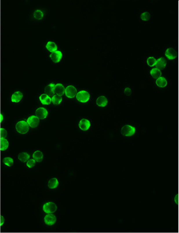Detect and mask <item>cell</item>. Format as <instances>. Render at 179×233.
<instances>
[{
	"mask_svg": "<svg viewBox=\"0 0 179 233\" xmlns=\"http://www.w3.org/2000/svg\"><path fill=\"white\" fill-rule=\"evenodd\" d=\"M136 129L134 126L130 125H125L121 128V135L125 137H131L135 135Z\"/></svg>",
	"mask_w": 179,
	"mask_h": 233,
	"instance_id": "2",
	"label": "cell"
},
{
	"mask_svg": "<svg viewBox=\"0 0 179 233\" xmlns=\"http://www.w3.org/2000/svg\"><path fill=\"white\" fill-rule=\"evenodd\" d=\"M35 114L39 119L43 120L45 119L48 116V111L46 110V109L44 107H39L36 110Z\"/></svg>",
	"mask_w": 179,
	"mask_h": 233,
	"instance_id": "10",
	"label": "cell"
},
{
	"mask_svg": "<svg viewBox=\"0 0 179 233\" xmlns=\"http://www.w3.org/2000/svg\"><path fill=\"white\" fill-rule=\"evenodd\" d=\"M65 92V88L61 83H57L55 86V94L59 96H63Z\"/></svg>",
	"mask_w": 179,
	"mask_h": 233,
	"instance_id": "19",
	"label": "cell"
},
{
	"mask_svg": "<svg viewBox=\"0 0 179 233\" xmlns=\"http://www.w3.org/2000/svg\"><path fill=\"white\" fill-rule=\"evenodd\" d=\"M3 164L7 166H12L14 164V160L12 157H6L3 159Z\"/></svg>",
	"mask_w": 179,
	"mask_h": 233,
	"instance_id": "26",
	"label": "cell"
},
{
	"mask_svg": "<svg viewBox=\"0 0 179 233\" xmlns=\"http://www.w3.org/2000/svg\"><path fill=\"white\" fill-rule=\"evenodd\" d=\"M9 148V141L6 138L1 139V150L4 151Z\"/></svg>",
	"mask_w": 179,
	"mask_h": 233,
	"instance_id": "27",
	"label": "cell"
},
{
	"mask_svg": "<svg viewBox=\"0 0 179 233\" xmlns=\"http://www.w3.org/2000/svg\"><path fill=\"white\" fill-rule=\"evenodd\" d=\"M79 129L83 131H87L91 127V121L86 119H82L80 120L78 124Z\"/></svg>",
	"mask_w": 179,
	"mask_h": 233,
	"instance_id": "8",
	"label": "cell"
},
{
	"mask_svg": "<svg viewBox=\"0 0 179 233\" xmlns=\"http://www.w3.org/2000/svg\"><path fill=\"white\" fill-rule=\"evenodd\" d=\"M33 17L36 20H41L43 19V17H44V14L43 12V11L40 9H36L34 11V12H33Z\"/></svg>",
	"mask_w": 179,
	"mask_h": 233,
	"instance_id": "25",
	"label": "cell"
},
{
	"mask_svg": "<svg viewBox=\"0 0 179 233\" xmlns=\"http://www.w3.org/2000/svg\"><path fill=\"white\" fill-rule=\"evenodd\" d=\"M36 161L34 160V159H29L27 162V166L29 169H32L33 167L35 166Z\"/></svg>",
	"mask_w": 179,
	"mask_h": 233,
	"instance_id": "30",
	"label": "cell"
},
{
	"mask_svg": "<svg viewBox=\"0 0 179 233\" xmlns=\"http://www.w3.org/2000/svg\"><path fill=\"white\" fill-rule=\"evenodd\" d=\"M8 135V132L7 131L5 130L4 128H1V138H5Z\"/></svg>",
	"mask_w": 179,
	"mask_h": 233,
	"instance_id": "31",
	"label": "cell"
},
{
	"mask_svg": "<svg viewBox=\"0 0 179 233\" xmlns=\"http://www.w3.org/2000/svg\"><path fill=\"white\" fill-rule=\"evenodd\" d=\"M96 104L98 107H105L108 104V99L105 96H101L96 100Z\"/></svg>",
	"mask_w": 179,
	"mask_h": 233,
	"instance_id": "11",
	"label": "cell"
},
{
	"mask_svg": "<svg viewBox=\"0 0 179 233\" xmlns=\"http://www.w3.org/2000/svg\"><path fill=\"white\" fill-rule=\"evenodd\" d=\"M77 93H78L76 88L73 85H68L65 88V94L66 97H67L68 98H74V97H76Z\"/></svg>",
	"mask_w": 179,
	"mask_h": 233,
	"instance_id": "5",
	"label": "cell"
},
{
	"mask_svg": "<svg viewBox=\"0 0 179 233\" xmlns=\"http://www.w3.org/2000/svg\"><path fill=\"white\" fill-rule=\"evenodd\" d=\"M51 99H52V103L54 105H56L61 104L62 101V96L57 95V94H54L51 98Z\"/></svg>",
	"mask_w": 179,
	"mask_h": 233,
	"instance_id": "24",
	"label": "cell"
},
{
	"mask_svg": "<svg viewBox=\"0 0 179 233\" xmlns=\"http://www.w3.org/2000/svg\"><path fill=\"white\" fill-rule=\"evenodd\" d=\"M4 223V218L3 216H1V225L3 226Z\"/></svg>",
	"mask_w": 179,
	"mask_h": 233,
	"instance_id": "33",
	"label": "cell"
},
{
	"mask_svg": "<svg viewBox=\"0 0 179 233\" xmlns=\"http://www.w3.org/2000/svg\"><path fill=\"white\" fill-rule=\"evenodd\" d=\"M76 98L79 103H86L90 99V94L86 91L82 90L78 92L76 96Z\"/></svg>",
	"mask_w": 179,
	"mask_h": 233,
	"instance_id": "4",
	"label": "cell"
},
{
	"mask_svg": "<svg viewBox=\"0 0 179 233\" xmlns=\"http://www.w3.org/2000/svg\"><path fill=\"white\" fill-rule=\"evenodd\" d=\"M39 99L40 102L43 105H49L52 103L51 98L47 94H42L39 97Z\"/></svg>",
	"mask_w": 179,
	"mask_h": 233,
	"instance_id": "12",
	"label": "cell"
},
{
	"mask_svg": "<svg viewBox=\"0 0 179 233\" xmlns=\"http://www.w3.org/2000/svg\"><path fill=\"white\" fill-rule=\"evenodd\" d=\"M39 119L36 115H32L29 116L27 121L30 127L36 128L38 126L39 123Z\"/></svg>",
	"mask_w": 179,
	"mask_h": 233,
	"instance_id": "7",
	"label": "cell"
},
{
	"mask_svg": "<svg viewBox=\"0 0 179 233\" xmlns=\"http://www.w3.org/2000/svg\"><path fill=\"white\" fill-rule=\"evenodd\" d=\"M150 74L153 78L156 80L158 78L161 77V75H162L161 70L157 68V67L153 68L150 71Z\"/></svg>",
	"mask_w": 179,
	"mask_h": 233,
	"instance_id": "13",
	"label": "cell"
},
{
	"mask_svg": "<svg viewBox=\"0 0 179 233\" xmlns=\"http://www.w3.org/2000/svg\"><path fill=\"white\" fill-rule=\"evenodd\" d=\"M44 221L48 226H51L55 225L57 221L56 216L54 215L53 214H47L44 218Z\"/></svg>",
	"mask_w": 179,
	"mask_h": 233,
	"instance_id": "6",
	"label": "cell"
},
{
	"mask_svg": "<svg viewBox=\"0 0 179 233\" xmlns=\"http://www.w3.org/2000/svg\"><path fill=\"white\" fill-rule=\"evenodd\" d=\"M59 182L56 178H52L48 181V187L50 189H55L58 187Z\"/></svg>",
	"mask_w": 179,
	"mask_h": 233,
	"instance_id": "16",
	"label": "cell"
},
{
	"mask_svg": "<svg viewBox=\"0 0 179 233\" xmlns=\"http://www.w3.org/2000/svg\"><path fill=\"white\" fill-rule=\"evenodd\" d=\"M147 63L148 66H150V67L156 66V59L154 57H153V56L149 57V58H148V59L147 60Z\"/></svg>",
	"mask_w": 179,
	"mask_h": 233,
	"instance_id": "28",
	"label": "cell"
},
{
	"mask_svg": "<svg viewBox=\"0 0 179 233\" xmlns=\"http://www.w3.org/2000/svg\"><path fill=\"white\" fill-rule=\"evenodd\" d=\"M46 48L51 53L57 51V46L53 42H48L46 45Z\"/></svg>",
	"mask_w": 179,
	"mask_h": 233,
	"instance_id": "23",
	"label": "cell"
},
{
	"mask_svg": "<svg viewBox=\"0 0 179 233\" xmlns=\"http://www.w3.org/2000/svg\"><path fill=\"white\" fill-rule=\"evenodd\" d=\"M30 155L27 152H22V153H19L17 156L18 160L22 162H27L30 159Z\"/></svg>",
	"mask_w": 179,
	"mask_h": 233,
	"instance_id": "20",
	"label": "cell"
},
{
	"mask_svg": "<svg viewBox=\"0 0 179 233\" xmlns=\"http://www.w3.org/2000/svg\"><path fill=\"white\" fill-rule=\"evenodd\" d=\"M140 18L143 21H148L150 18V14L148 12H143L140 15Z\"/></svg>",
	"mask_w": 179,
	"mask_h": 233,
	"instance_id": "29",
	"label": "cell"
},
{
	"mask_svg": "<svg viewBox=\"0 0 179 233\" xmlns=\"http://www.w3.org/2000/svg\"><path fill=\"white\" fill-rule=\"evenodd\" d=\"M124 93L126 94L127 95L130 94L131 93V90L129 88H126L125 89H124Z\"/></svg>",
	"mask_w": 179,
	"mask_h": 233,
	"instance_id": "32",
	"label": "cell"
},
{
	"mask_svg": "<svg viewBox=\"0 0 179 233\" xmlns=\"http://www.w3.org/2000/svg\"><path fill=\"white\" fill-rule=\"evenodd\" d=\"M44 158L43 154L40 150H36L33 154V159L36 161V162H41Z\"/></svg>",
	"mask_w": 179,
	"mask_h": 233,
	"instance_id": "22",
	"label": "cell"
},
{
	"mask_svg": "<svg viewBox=\"0 0 179 233\" xmlns=\"http://www.w3.org/2000/svg\"><path fill=\"white\" fill-rule=\"evenodd\" d=\"M23 98V94L21 92H16L13 93L11 96V100L12 103H18Z\"/></svg>",
	"mask_w": 179,
	"mask_h": 233,
	"instance_id": "14",
	"label": "cell"
},
{
	"mask_svg": "<svg viewBox=\"0 0 179 233\" xmlns=\"http://www.w3.org/2000/svg\"><path fill=\"white\" fill-rule=\"evenodd\" d=\"M43 210L46 214H54L57 210V206L56 204L52 202H48L43 206Z\"/></svg>",
	"mask_w": 179,
	"mask_h": 233,
	"instance_id": "3",
	"label": "cell"
},
{
	"mask_svg": "<svg viewBox=\"0 0 179 233\" xmlns=\"http://www.w3.org/2000/svg\"><path fill=\"white\" fill-rule=\"evenodd\" d=\"M62 53L60 51H56L52 53L50 55H49V58L52 60V61L54 63H59L61 61L62 58Z\"/></svg>",
	"mask_w": 179,
	"mask_h": 233,
	"instance_id": "9",
	"label": "cell"
},
{
	"mask_svg": "<svg viewBox=\"0 0 179 233\" xmlns=\"http://www.w3.org/2000/svg\"><path fill=\"white\" fill-rule=\"evenodd\" d=\"M29 125L27 121L24 120L19 121L16 125V130L19 134H27L29 131Z\"/></svg>",
	"mask_w": 179,
	"mask_h": 233,
	"instance_id": "1",
	"label": "cell"
},
{
	"mask_svg": "<svg viewBox=\"0 0 179 233\" xmlns=\"http://www.w3.org/2000/svg\"><path fill=\"white\" fill-rule=\"evenodd\" d=\"M55 86L56 85L54 83H49L48 85L44 88L46 94L49 95V96L52 95V96L55 94Z\"/></svg>",
	"mask_w": 179,
	"mask_h": 233,
	"instance_id": "18",
	"label": "cell"
},
{
	"mask_svg": "<svg viewBox=\"0 0 179 233\" xmlns=\"http://www.w3.org/2000/svg\"><path fill=\"white\" fill-rule=\"evenodd\" d=\"M165 56L169 60H173L176 57L175 50L172 48H167L165 51Z\"/></svg>",
	"mask_w": 179,
	"mask_h": 233,
	"instance_id": "21",
	"label": "cell"
},
{
	"mask_svg": "<svg viewBox=\"0 0 179 233\" xmlns=\"http://www.w3.org/2000/svg\"><path fill=\"white\" fill-rule=\"evenodd\" d=\"M155 83L158 87L163 88L166 87V86L167 85V80L165 77H162L161 76V77L156 79Z\"/></svg>",
	"mask_w": 179,
	"mask_h": 233,
	"instance_id": "17",
	"label": "cell"
},
{
	"mask_svg": "<svg viewBox=\"0 0 179 233\" xmlns=\"http://www.w3.org/2000/svg\"><path fill=\"white\" fill-rule=\"evenodd\" d=\"M167 65V60L166 59L163 58L161 57L160 58H158L156 59V67L160 69H165Z\"/></svg>",
	"mask_w": 179,
	"mask_h": 233,
	"instance_id": "15",
	"label": "cell"
},
{
	"mask_svg": "<svg viewBox=\"0 0 179 233\" xmlns=\"http://www.w3.org/2000/svg\"><path fill=\"white\" fill-rule=\"evenodd\" d=\"M3 115H1V121H3Z\"/></svg>",
	"mask_w": 179,
	"mask_h": 233,
	"instance_id": "34",
	"label": "cell"
}]
</instances>
